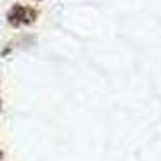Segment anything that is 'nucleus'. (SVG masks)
<instances>
[{
  "instance_id": "f257e3e1",
  "label": "nucleus",
  "mask_w": 161,
  "mask_h": 161,
  "mask_svg": "<svg viewBox=\"0 0 161 161\" xmlns=\"http://www.w3.org/2000/svg\"><path fill=\"white\" fill-rule=\"evenodd\" d=\"M39 18V10L23 5V3H15L11 5L10 10L7 11V23L11 28H21V26H31L37 21Z\"/></svg>"
},
{
  "instance_id": "f03ea898",
  "label": "nucleus",
  "mask_w": 161,
  "mask_h": 161,
  "mask_svg": "<svg viewBox=\"0 0 161 161\" xmlns=\"http://www.w3.org/2000/svg\"><path fill=\"white\" fill-rule=\"evenodd\" d=\"M2 158H3V152H2V148H0V161H2Z\"/></svg>"
},
{
  "instance_id": "7ed1b4c3",
  "label": "nucleus",
  "mask_w": 161,
  "mask_h": 161,
  "mask_svg": "<svg viewBox=\"0 0 161 161\" xmlns=\"http://www.w3.org/2000/svg\"><path fill=\"white\" fill-rule=\"evenodd\" d=\"M0 110H2V98H0Z\"/></svg>"
},
{
  "instance_id": "20e7f679",
  "label": "nucleus",
  "mask_w": 161,
  "mask_h": 161,
  "mask_svg": "<svg viewBox=\"0 0 161 161\" xmlns=\"http://www.w3.org/2000/svg\"><path fill=\"white\" fill-rule=\"evenodd\" d=\"M34 2H42V0H34Z\"/></svg>"
}]
</instances>
